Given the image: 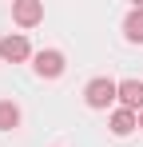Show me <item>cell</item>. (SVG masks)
I'll use <instances>...</instances> for the list:
<instances>
[{
  "mask_svg": "<svg viewBox=\"0 0 143 147\" xmlns=\"http://www.w3.org/2000/svg\"><path fill=\"white\" fill-rule=\"evenodd\" d=\"M84 99H88V107H107L111 99H119V84L115 80H92Z\"/></svg>",
  "mask_w": 143,
  "mask_h": 147,
  "instance_id": "1",
  "label": "cell"
},
{
  "mask_svg": "<svg viewBox=\"0 0 143 147\" xmlns=\"http://www.w3.org/2000/svg\"><path fill=\"white\" fill-rule=\"evenodd\" d=\"M119 99H123L127 111H143V84L139 80H123L119 84Z\"/></svg>",
  "mask_w": 143,
  "mask_h": 147,
  "instance_id": "2",
  "label": "cell"
},
{
  "mask_svg": "<svg viewBox=\"0 0 143 147\" xmlns=\"http://www.w3.org/2000/svg\"><path fill=\"white\" fill-rule=\"evenodd\" d=\"M12 16H16L24 28H32V24H40V16H44V4H40V0H20V4L12 8Z\"/></svg>",
  "mask_w": 143,
  "mask_h": 147,
  "instance_id": "3",
  "label": "cell"
},
{
  "mask_svg": "<svg viewBox=\"0 0 143 147\" xmlns=\"http://www.w3.org/2000/svg\"><path fill=\"white\" fill-rule=\"evenodd\" d=\"M36 72L40 76H48V80H52V76H60L64 72V56H60V52H40V56H36Z\"/></svg>",
  "mask_w": 143,
  "mask_h": 147,
  "instance_id": "4",
  "label": "cell"
},
{
  "mask_svg": "<svg viewBox=\"0 0 143 147\" xmlns=\"http://www.w3.org/2000/svg\"><path fill=\"white\" fill-rule=\"evenodd\" d=\"M0 56H4L8 64L24 60V56H28V40H24V36H4V40H0Z\"/></svg>",
  "mask_w": 143,
  "mask_h": 147,
  "instance_id": "5",
  "label": "cell"
},
{
  "mask_svg": "<svg viewBox=\"0 0 143 147\" xmlns=\"http://www.w3.org/2000/svg\"><path fill=\"white\" fill-rule=\"evenodd\" d=\"M135 127H139V119H135V111H127V107H119L115 115H111V131H115V135H131Z\"/></svg>",
  "mask_w": 143,
  "mask_h": 147,
  "instance_id": "6",
  "label": "cell"
},
{
  "mask_svg": "<svg viewBox=\"0 0 143 147\" xmlns=\"http://www.w3.org/2000/svg\"><path fill=\"white\" fill-rule=\"evenodd\" d=\"M123 32H127V40H131V44H143V8L127 12V24H123Z\"/></svg>",
  "mask_w": 143,
  "mask_h": 147,
  "instance_id": "7",
  "label": "cell"
},
{
  "mask_svg": "<svg viewBox=\"0 0 143 147\" xmlns=\"http://www.w3.org/2000/svg\"><path fill=\"white\" fill-rule=\"evenodd\" d=\"M16 123H20V107L4 99V103H0V131H12Z\"/></svg>",
  "mask_w": 143,
  "mask_h": 147,
  "instance_id": "8",
  "label": "cell"
},
{
  "mask_svg": "<svg viewBox=\"0 0 143 147\" xmlns=\"http://www.w3.org/2000/svg\"><path fill=\"white\" fill-rule=\"evenodd\" d=\"M139 127H143V111H139Z\"/></svg>",
  "mask_w": 143,
  "mask_h": 147,
  "instance_id": "9",
  "label": "cell"
}]
</instances>
